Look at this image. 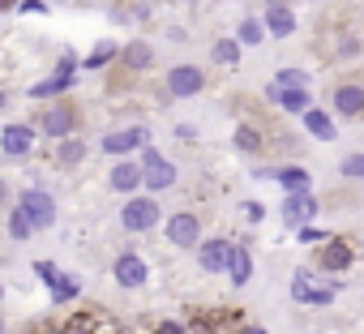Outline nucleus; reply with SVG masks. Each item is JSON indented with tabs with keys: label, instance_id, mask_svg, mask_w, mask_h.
Here are the masks:
<instances>
[{
	"label": "nucleus",
	"instance_id": "f257e3e1",
	"mask_svg": "<svg viewBox=\"0 0 364 334\" xmlns=\"http://www.w3.org/2000/svg\"><path fill=\"white\" fill-rule=\"evenodd\" d=\"M18 210L31 219V227H35V232L56 223V198H52V193H43V189H26V193L18 198Z\"/></svg>",
	"mask_w": 364,
	"mask_h": 334
},
{
	"label": "nucleus",
	"instance_id": "f03ea898",
	"mask_svg": "<svg viewBox=\"0 0 364 334\" xmlns=\"http://www.w3.org/2000/svg\"><path fill=\"white\" fill-rule=\"evenodd\" d=\"M141 185L150 193H163L176 185V167L167 158H159V150H146V158H141Z\"/></svg>",
	"mask_w": 364,
	"mask_h": 334
},
{
	"label": "nucleus",
	"instance_id": "7ed1b4c3",
	"mask_svg": "<svg viewBox=\"0 0 364 334\" xmlns=\"http://www.w3.org/2000/svg\"><path fill=\"white\" fill-rule=\"evenodd\" d=\"M167 240H171L176 249H198V244H202V223H198V215H189V210L171 215V219H167Z\"/></svg>",
	"mask_w": 364,
	"mask_h": 334
},
{
	"label": "nucleus",
	"instance_id": "20e7f679",
	"mask_svg": "<svg viewBox=\"0 0 364 334\" xmlns=\"http://www.w3.org/2000/svg\"><path fill=\"white\" fill-rule=\"evenodd\" d=\"M120 223H124L129 232H150V227L159 223V202H154V198H133V202H124Z\"/></svg>",
	"mask_w": 364,
	"mask_h": 334
},
{
	"label": "nucleus",
	"instance_id": "39448f33",
	"mask_svg": "<svg viewBox=\"0 0 364 334\" xmlns=\"http://www.w3.org/2000/svg\"><path fill=\"white\" fill-rule=\"evenodd\" d=\"M206 86V73L198 69V65H176L171 73H167V95L171 99H189V95H198Z\"/></svg>",
	"mask_w": 364,
	"mask_h": 334
},
{
	"label": "nucleus",
	"instance_id": "423d86ee",
	"mask_svg": "<svg viewBox=\"0 0 364 334\" xmlns=\"http://www.w3.org/2000/svg\"><path fill=\"white\" fill-rule=\"evenodd\" d=\"M35 274H39V279H48V287H52V300H56V304H65V300H77V291H82V283H77L73 274L56 270L52 262H39V266H35Z\"/></svg>",
	"mask_w": 364,
	"mask_h": 334
},
{
	"label": "nucleus",
	"instance_id": "0eeeda50",
	"mask_svg": "<svg viewBox=\"0 0 364 334\" xmlns=\"http://www.w3.org/2000/svg\"><path fill=\"white\" fill-rule=\"evenodd\" d=\"M334 291H338L334 283L313 287V274H309V270H296V279H291V300H300V304H330Z\"/></svg>",
	"mask_w": 364,
	"mask_h": 334
},
{
	"label": "nucleus",
	"instance_id": "6e6552de",
	"mask_svg": "<svg viewBox=\"0 0 364 334\" xmlns=\"http://www.w3.org/2000/svg\"><path fill=\"white\" fill-rule=\"evenodd\" d=\"M39 129L65 141V137H69V133L77 129V112H73V107H65V103H56V107H48V112L39 116Z\"/></svg>",
	"mask_w": 364,
	"mask_h": 334
},
{
	"label": "nucleus",
	"instance_id": "1a4fd4ad",
	"mask_svg": "<svg viewBox=\"0 0 364 334\" xmlns=\"http://www.w3.org/2000/svg\"><path fill=\"white\" fill-rule=\"evenodd\" d=\"M73 65H77V60H73V56H65V60H60V69H56V73H52L48 82L31 86V99H52V95L69 90V86H73Z\"/></svg>",
	"mask_w": 364,
	"mask_h": 334
},
{
	"label": "nucleus",
	"instance_id": "9d476101",
	"mask_svg": "<svg viewBox=\"0 0 364 334\" xmlns=\"http://www.w3.org/2000/svg\"><path fill=\"white\" fill-rule=\"evenodd\" d=\"M146 141H150V133H146L141 124H133V129L107 133V137H103V150H107V154H129V150H137V146H146Z\"/></svg>",
	"mask_w": 364,
	"mask_h": 334
},
{
	"label": "nucleus",
	"instance_id": "9b49d317",
	"mask_svg": "<svg viewBox=\"0 0 364 334\" xmlns=\"http://www.w3.org/2000/svg\"><path fill=\"white\" fill-rule=\"evenodd\" d=\"M146 279H150V270H146V262L137 253H120L116 257V283L120 287H141Z\"/></svg>",
	"mask_w": 364,
	"mask_h": 334
},
{
	"label": "nucleus",
	"instance_id": "f8f14e48",
	"mask_svg": "<svg viewBox=\"0 0 364 334\" xmlns=\"http://www.w3.org/2000/svg\"><path fill=\"white\" fill-rule=\"evenodd\" d=\"M31 146H35V129H31V124H9L5 133H0V150L14 154V158L31 154Z\"/></svg>",
	"mask_w": 364,
	"mask_h": 334
},
{
	"label": "nucleus",
	"instance_id": "ddd939ff",
	"mask_svg": "<svg viewBox=\"0 0 364 334\" xmlns=\"http://www.w3.org/2000/svg\"><path fill=\"white\" fill-rule=\"evenodd\" d=\"M228 257H232V244H228V240H202V244H198V262H202V270H210V274L228 270Z\"/></svg>",
	"mask_w": 364,
	"mask_h": 334
},
{
	"label": "nucleus",
	"instance_id": "4468645a",
	"mask_svg": "<svg viewBox=\"0 0 364 334\" xmlns=\"http://www.w3.org/2000/svg\"><path fill=\"white\" fill-rule=\"evenodd\" d=\"M351 262H355V249L347 240H326V249L317 253V266L321 270H347Z\"/></svg>",
	"mask_w": 364,
	"mask_h": 334
},
{
	"label": "nucleus",
	"instance_id": "2eb2a0df",
	"mask_svg": "<svg viewBox=\"0 0 364 334\" xmlns=\"http://www.w3.org/2000/svg\"><path fill=\"white\" fill-rule=\"evenodd\" d=\"M334 112L338 116H364V86H355V82H343L338 90H334Z\"/></svg>",
	"mask_w": 364,
	"mask_h": 334
},
{
	"label": "nucleus",
	"instance_id": "dca6fc26",
	"mask_svg": "<svg viewBox=\"0 0 364 334\" xmlns=\"http://www.w3.org/2000/svg\"><path fill=\"white\" fill-rule=\"evenodd\" d=\"M313 215H317V202H313L309 193H291V198H287V206H283V219H287L291 227H304Z\"/></svg>",
	"mask_w": 364,
	"mask_h": 334
},
{
	"label": "nucleus",
	"instance_id": "f3484780",
	"mask_svg": "<svg viewBox=\"0 0 364 334\" xmlns=\"http://www.w3.org/2000/svg\"><path fill=\"white\" fill-rule=\"evenodd\" d=\"M262 26H266L270 35H279V39H287V35L296 31V14H291L287 5H270V9H266V18H262Z\"/></svg>",
	"mask_w": 364,
	"mask_h": 334
},
{
	"label": "nucleus",
	"instance_id": "a211bd4d",
	"mask_svg": "<svg viewBox=\"0 0 364 334\" xmlns=\"http://www.w3.org/2000/svg\"><path fill=\"white\" fill-rule=\"evenodd\" d=\"M228 279H232L236 287H245V283L253 279V257H249V249L232 244V257H228Z\"/></svg>",
	"mask_w": 364,
	"mask_h": 334
},
{
	"label": "nucleus",
	"instance_id": "6ab92c4d",
	"mask_svg": "<svg viewBox=\"0 0 364 334\" xmlns=\"http://www.w3.org/2000/svg\"><path fill=\"white\" fill-rule=\"evenodd\" d=\"M141 185V167L137 163H116V172H112V189L116 193H133Z\"/></svg>",
	"mask_w": 364,
	"mask_h": 334
},
{
	"label": "nucleus",
	"instance_id": "aec40b11",
	"mask_svg": "<svg viewBox=\"0 0 364 334\" xmlns=\"http://www.w3.org/2000/svg\"><path fill=\"white\" fill-rule=\"evenodd\" d=\"M304 129H309L317 141H334V133H338V129H334V120H330L326 112H317V107H309V112H304Z\"/></svg>",
	"mask_w": 364,
	"mask_h": 334
},
{
	"label": "nucleus",
	"instance_id": "412c9836",
	"mask_svg": "<svg viewBox=\"0 0 364 334\" xmlns=\"http://www.w3.org/2000/svg\"><path fill=\"white\" fill-rule=\"evenodd\" d=\"M274 181H279V185L287 189V198H291V193H309V181H313V176L304 172V167H283V172H274Z\"/></svg>",
	"mask_w": 364,
	"mask_h": 334
},
{
	"label": "nucleus",
	"instance_id": "4be33fe9",
	"mask_svg": "<svg viewBox=\"0 0 364 334\" xmlns=\"http://www.w3.org/2000/svg\"><path fill=\"white\" fill-rule=\"evenodd\" d=\"M120 60H124V69H150V60H154V48H150V43H124Z\"/></svg>",
	"mask_w": 364,
	"mask_h": 334
},
{
	"label": "nucleus",
	"instance_id": "5701e85b",
	"mask_svg": "<svg viewBox=\"0 0 364 334\" xmlns=\"http://www.w3.org/2000/svg\"><path fill=\"white\" fill-rule=\"evenodd\" d=\"M86 158V141H77V137H65L60 146H56V163L60 167H77Z\"/></svg>",
	"mask_w": 364,
	"mask_h": 334
},
{
	"label": "nucleus",
	"instance_id": "b1692460",
	"mask_svg": "<svg viewBox=\"0 0 364 334\" xmlns=\"http://www.w3.org/2000/svg\"><path fill=\"white\" fill-rule=\"evenodd\" d=\"M274 103H283L287 112H300V116L313 107V103H309V90H279V99H274Z\"/></svg>",
	"mask_w": 364,
	"mask_h": 334
},
{
	"label": "nucleus",
	"instance_id": "393cba45",
	"mask_svg": "<svg viewBox=\"0 0 364 334\" xmlns=\"http://www.w3.org/2000/svg\"><path fill=\"white\" fill-rule=\"evenodd\" d=\"M236 150H240V154H257V150H262V133L249 129V124H240V129H236Z\"/></svg>",
	"mask_w": 364,
	"mask_h": 334
},
{
	"label": "nucleus",
	"instance_id": "a878e982",
	"mask_svg": "<svg viewBox=\"0 0 364 334\" xmlns=\"http://www.w3.org/2000/svg\"><path fill=\"white\" fill-rule=\"evenodd\" d=\"M304 77H309V73H300V69H279V73H274V86H279V90H304Z\"/></svg>",
	"mask_w": 364,
	"mask_h": 334
},
{
	"label": "nucleus",
	"instance_id": "bb28decb",
	"mask_svg": "<svg viewBox=\"0 0 364 334\" xmlns=\"http://www.w3.org/2000/svg\"><path fill=\"white\" fill-rule=\"evenodd\" d=\"M215 60H219V65H236V60H240V43H236V39H219V43H215Z\"/></svg>",
	"mask_w": 364,
	"mask_h": 334
},
{
	"label": "nucleus",
	"instance_id": "cd10ccee",
	"mask_svg": "<svg viewBox=\"0 0 364 334\" xmlns=\"http://www.w3.org/2000/svg\"><path fill=\"white\" fill-rule=\"evenodd\" d=\"M236 43H262V22H257V18H245V22H240Z\"/></svg>",
	"mask_w": 364,
	"mask_h": 334
},
{
	"label": "nucleus",
	"instance_id": "c85d7f7f",
	"mask_svg": "<svg viewBox=\"0 0 364 334\" xmlns=\"http://www.w3.org/2000/svg\"><path fill=\"white\" fill-rule=\"evenodd\" d=\"M31 232H35V227H31V219H26L22 210H14V215H9V236H14V240H26Z\"/></svg>",
	"mask_w": 364,
	"mask_h": 334
},
{
	"label": "nucleus",
	"instance_id": "c756f323",
	"mask_svg": "<svg viewBox=\"0 0 364 334\" xmlns=\"http://www.w3.org/2000/svg\"><path fill=\"white\" fill-rule=\"evenodd\" d=\"M154 334H193V325H185V321H171V317H167V321H159V325H154Z\"/></svg>",
	"mask_w": 364,
	"mask_h": 334
},
{
	"label": "nucleus",
	"instance_id": "7c9ffc66",
	"mask_svg": "<svg viewBox=\"0 0 364 334\" xmlns=\"http://www.w3.org/2000/svg\"><path fill=\"white\" fill-rule=\"evenodd\" d=\"M112 56H116V48H99L95 56H86V69H103V65H107Z\"/></svg>",
	"mask_w": 364,
	"mask_h": 334
},
{
	"label": "nucleus",
	"instance_id": "2f4dec72",
	"mask_svg": "<svg viewBox=\"0 0 364 334\" xmlns=\"http://www.w3.org/2000/svg\"><path fill=\"white\" fill-rule=\"evenodd\" d=\"M300 240H309V244H317V240H321V244H326L330 236H326V232H317V227H300Z\"/></svg>",
	"mask_w": 364,
	"mask_h": 334
},
{
	"label": "nucleus",
	"instance_id": "473e14b6",
	"mask_svg": "<svg viewBox=\"0 0 364 334\" xmlns=\"http://www.w3.org/2000/svg\"><path fill=\"white\" fill-rule=\"evenodd\" d=\"M343 176H364V158H347L343 163Z\"/></svg>",
	"mask_w": 364,
	"mask_h": 334
},
{
	"label": "nucleus",
	"instance_id": "72a5a7b5",
	"mask_svg": "<svg viewBox=\"0 0 364 334\" xmlns=\"http://www.w3.org/2000/svg\"><path fill=\"white\" fill-rule=\"evenodd\" d=\"M245 215H249V219H253V223H262V215H266V210H262V206H257V202H245Z\"/></svg>",
	"mask_w": 364,
	"mask_h": 334
},
{
	"label": "nucleus",
	"instance_id": "f704fd0d",
	"mask_svg": "<svg viewBox=\"0 0 364 334\" xmlns=\"http://www.w3.org/2000/svg\"><path fill=\"white\" fill-rule=\"evenodd\" d=\"M5 202H9V185H5V181H0V206H5Z\"/></svg>",
	"mask_w": 364,
	"mask_h": 334
},
{
	"label": "nucleus",
	"instance_id": "c9c22d12",
	"mask_svg": "<svg viewBox=\"0 0 364 334\" xmlns=\"http://www.w3.org/2000/svg\"><path fill=\"white\" fill-rule=\"evenodd\" d=\"M245 334H266V330H257V325H245Z\"/></svg>",
	"mask_w": 364,
	"mask_h": 334
},
{
	"label": "nucleus",
	"instance_id": "e433bc0d",
	"mask_svg": "<svg viewBox=\"0 0 364 334\" xmlns=\"http://www.w3.org/2000/svg\"><path fill=\"white\" fill-rule=\"evenodd\" d=\"M0 107H5V90H0Z\"/></svg>",
	"mask_w": 364,
	"mask_h": 334
},
{
	"label": "nucleus",
	"instance_id": "4c0bfd02",
	"mask_svg": "<svg viewBox=\"0 0 364 334\" xmlns=\"http://www.w3.org/2000/svg\"><path fill=\"white\" fill-rule=\"evenodd\" d=\"M0 296H5V291H0Z\"/></svg>",
	"mask_w": 364,
	"mask_h": 334
}]
</instances>
